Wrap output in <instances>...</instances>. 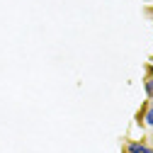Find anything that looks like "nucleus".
Segmentation results:
<instances>
[{"label": "nucleus", "mask_w": 153, "mask_h": 153, "mask_svg": "<svg viewBox=\"0 0 153 153\" xmlns=\"http://www.w3.org/2000/svg\"><path fill=\"white\" fill-rule=\"evenodd\" d=\"M126 153H153V146L146 141H126Z\"/></svg>", "instance_id": "1"}, {"label": "nucleus", "mask_w": 153, "mask_h": 153, "mask_svg": "<svg viewBox=\"0 0 153 153\" xmlns=\"http://www.w3.org/2000/svg\"><path fill=\"white\" fill-rule=\"evenodd\" d=\"M141 119H143V124H146V126H151V129H153V107H146V109L141 112Z\"/></svg>", "instance_id": "2"}, {"label": "nucleus", "mask_w": 153, "mask_h": 153, "mask_svg": "<svg viewBox=\"0 0 153 153\" xmlns=\"http://www.w3.org/2000/svg\"><path fill=\"white\" fill-rule=\"evenodd\" d=\"M143 90H146V97L151 100V97H153V78H146V83H143Z\"/></svg>", "instance_id": "3"}, {"label": "nucleus", "mask_w": 153, "mask_h": 153, "mask_svg": "<svg viewBox=\"0 0 153 153\" xmlns=\"http://www.w3.org/2000/svg\"><path fill=\"white\" fill-rule=\"evenodd\" d=\"M148 107H153V97H151V100H148Z\"/></svg>", "instance_id": "4"}]
</instances>
